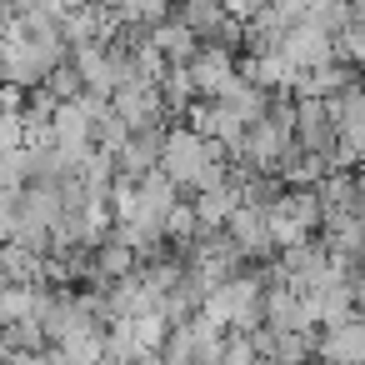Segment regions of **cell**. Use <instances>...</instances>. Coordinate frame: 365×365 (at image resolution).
I'll return each instance as SVG.
<instances>
[{
	"label": "cell",
	"instance_id": "obj_1",
	"mask_svg": "<svg viewBox=\"0 0 365 365\" xmlns=\"http://www.w3.org/2000/svg\"><path fill=\"white\" fill-rule=\"evenodd\" d=\"M320 355H325L330 365H365V320L355 315V320H345L340 330H330L325 345H320Z\"/></svg>",
	"mask_w": 365,
	"mask_h": 365
},
{
	"label": "cell",
	"instance_id": "obj_2",
	"mask_svg": "<svg viewBox=\"0 0 365 365\" xmlns=\"http://www.w3.org/2000/svg\"><path fill=\"white\" fill-rule=\"evenodd\" d=\"M190 210H195V220H200V225H225V220L235 215V190H230V185L205 190V195H200Z\"/></svg>",
	"mask_w": 365,
	"mask_h": 365
},
{
	"label": "cell",
	"instance_id": "obj_3",
	"mask_svg": "<svg viewBox=\"0 0 365 365\" xmlns=\"http://www.w3.org/2000/svg\"><path fill=\"white\" fill-rule=\"evenodd\" d=\"M195 230H200V220H195V210H190V205H180V200H175V210L160 220V235H170V240H190Z\"/></svg>",
	"mask_w": 365,
	"mask_h": 365
}]
</instances>
